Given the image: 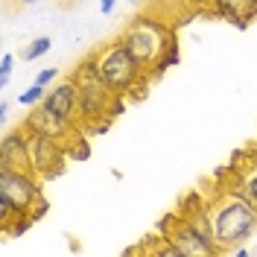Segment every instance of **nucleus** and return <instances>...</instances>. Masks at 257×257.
I'll list each match as a JSON object with an SVG mask.
<instances>
[{
  "mask_svg": "<svg viewBox=\"0 0 257 257\" xmlns=\"http://www.w3.org/2000/svg\"><path fill=\"white\" fill-rule=\"evenodd\" d=\"M64 149L59 141H53L47 135H35L30 132V173H35L38 178L56 176L64 167Z\"/></svg>",
  "mask_w": 257,
  "mask_h": 257,
  "instance_id": "nucleus-6",
  "label": "nucleus"
},
{
  "mask_svg": "<svg viewBox=\"0 0 257 257\" xmlns=\"http://www.w3.org/2000/svg\"><path fill=\"white\" fill-rule=\"evenodd\" d=\"M251 155H254V161H257V149H254V152H251Z\"/></svg>",
  "mask_w": 257,
  "mask_h": 257,
  "instance_id": "nucleus-21",
  "label": "nucleus"
},
{
  "mask_svg": "<svg viewBox=\"0 0 257 257\" xmlns=\"http://www.w3.org/2000/svg\"><path fill=\"white\" fill-rule=\"evenodd\" d=\"M187 3L190 6H199V9H210V6L216 9V0H187Z\"/></svg>",
  "mask_w": 257,
  "mask_h": 257,
  "instance_id": "nucleus-17",
  "label": "nucleus"
},
{
  "mask_svg": "<svg viewBox=\"0 0 257 257\" xmlns=\"http://www.w3.org/2000/svg\"><path fill=\"white\" fill-rule=\"evenodd\" d=\"M208 216L213 225V237H216L219 251L237 248V242H245L257 228V208L248 202V196L240 187L222 193L208 208Z\"/></svg>",
  "mask_w": 257,
  "mask_h": 257,
  "instance_id": "nucleus-1",
  "label": "nucleus"
},
{
  "mask_svg": "<svg viewBox=\"0 0 257 257\" xmlns=\"http://www.w3.org/2000/svg\"><path fill=\"white\" fill-rule=\"evenodd\" d=\"M76 126H79V123H70V120L59 117L56 111H50L44 102H41V105H35V108H32V114L27 117V123H24V128H27V132L47 135V138H53V141H59L64 149L70 146V144H67V138L76 132Z\"/></svg>",
  "mask_w": 257,
  "mask_h": 257,
  "instance_id": "nucleus-7",
  "label": "nucleus"
},
{
  "mask_svg": "<svg viewBox=\"0 0 257 257\" xmlns=\"http://www.w3.org/2000/svg\"><path fill=\"white\" fill-rule=\"evenodd\" d=\"M0 199H6L21 216H38V210H47V199L35 181V173L0 164Z\"/></svg>",
  "mask_w": 257,
  "mask_h": 257,
  "instance_id": "nucleus-4",
  "label": "nucleus"
},
{
  "mask_svg": "<svg viewBox=\"0 0 257 257\" xmlns=\"http://www.w3.org/2000/svg\"><path fill=\"white\" fill-rule=\"evenodd\" d=\"M21 3H27V6H32V3H38V0H21Z\"/></svg>",
  "mask_w": 257,
  "mask_h": 257,
  "instance_id": "nucleus-20",
  "label": "nucleus"
},
{
  "mask_svg": "<svg viewBox=\"0 0 257 257\" xmlns=\"http://www.w3.org/2000/svg\"><path fill=\"white\" fill-rule=\"evenodd\" d=\"M50 47H53V41H50L47 35H41V38H35V41L27 44V50L21 53V59H24V62H35V59H41L44 53H50Z\"/></svg>",
  "mask_w": 257,
  "mask_h": 257,
  "instance_id": "nucleus-13",
  "label": "nucleus"
},
{
  "mask_svg": "<svg viewBox=\"0 0 257 257\" xmlns=\"http://www.w3.org/2000/svg\"><path fill=\"white\" fill-rule=\"evenodd\" d=\"M128 3H138V0H128Z\"/></svg>",
  "mask_w": 257,
  "mask_h": 257,
  "instance_id": "nucleus-22",
  "label": "nucleus"
},
{
  "mask_svg": "<svg viewBox=\"0 0 257 257\" xmlns=\"http://www.w3.org/2000/svg\"><path fill=\"white\" fill-rule=\"evenodd\" d=\"M47 96V91H44V85H38V82H32L30 88L24 91V94L18 96V105H38L41 99Z\"/></svg>",
  "mask_w": 257,
  "mask_h": 257,
  "instance_id": "nucleus-14",
  "label": "nucleus"
},
{
  "mask_svg": "<svg viewBox=\"0 0 257 257\" xmlns=\"http://www.w3.org/2000/svg\"><path fill=\"white\" fill-rule=\"evenodd\" d=\"M114 3H117V0H99V12H102V15H111Z\"/></svg>",
  "mask_w": 257,
  "mask_h": 257,
  "instance_id": "nucleus-18",
  "label": "nucleus"
},
{
  "mask_svg": "<svg viewBox=\"0 0 257 257\" xmlns=\"http://www.w3.org/2000/svg\"><path fill=\"white\" fill-rule=\"evenodd\" d=\"M91 59H94L102 82H105L117 96H126L128 91L138 85L141 73L146 70L144 64L128 53V47L123 44V41H114V44H108V47H102L96 56H91Z\"/></svg>",
  "mask_w": 257,
  "mask_h": 257,
  "instance_id": "nucleus-3",
  "label": "nucleus"
},
{
  "mask_svg": "<svg viewBox=\"0 0 257 257\" xmlns=\"http://www.w3.org/2000/svg\"><path fill=\"white\" fill-rule=\"evenodd\" d=\"M120 41L126 44L128 53L144 67H158V70H161V64H164L161 62L164 50L176 47V44L167 47V32L161 30V24H149V21H135Z\"/></svg>",
  "mask_w": 257,
  "mask_h": 257,
  "instance_id": "nucleus-5",
  "label": "nucleus"
},
{
  "mask_svg": "<svg viewBox=\"0 0 257 257\" xmlns=\"http://www.w3.org/2000/svg\"><path fill=\"white\" fill-rule=\"evenodd\" d=\"M0 164L18 167V170H30V132L18 128L9 132L0 144Z\"/></svg>",
  "mask_w": 257,
  "mask_h": 257,
  "instance_id": "nucleus-10",
  "label": "nucleus"
},
{
  "mask_svg": "<svg viewBox=\"0 0 257 257\" xmlns=\"http://www.w3.org/2000/svg\"><path fill=\"white\" fill-rule=\"evenodd\" d=\"M73 82L79 88V123H94V120H108L114 114V94L102 82L94 59H85L73 73Z\"/></svg>",
  "mask_w": 257,
  "mask_h": 257,
  "instance_id": "nucleus-2",
  "label": "nucleus"
},
{
  "mask_svg": "<svg viewBox=\"0 0 257 257\" xmlns=\"http://www.w3.org/2000/svg\"><path fill=\"white\" fill-rule=\"evenodd\" d=\"M170 240H173V245H176L184 257L222 254V251H219V245H216V242H210V240H205V237H202V234L187 222V219H181V222L176 225V231L170 234Z\"/></svg>",
  "mask_w": 257,
  "mask_h": 257,
  "instance_id": "nucleus-9",
  "label": "nucleus"
},
{
  "mask_svg": "<svg viewBox=\"0 0 257 257\" xmlns=\"http://www.w3.org/2000/svg\"><path fill=\"white\" fill-rule=\"evenodd\" d=\"M44 105L50 111H56L59 117H64V120L79 123V88H76V82L67 79V82L53 85L47 91V96H44Z\"/></svg>",
  "mask_w": 257,
  "mask_h": 257,
  "instance_id": "nucleus-8",
  "label": "nucleus"
},
{
  "mask_svg": "<svg viewBox=\"0 0 257 257\" xmlns=\"http://www.w3.org/2000/svg\"><path fill=\"white\" fill-rule=\"evenodd\" d=\"M216 12L237 30H245L248 21L257 18V0H216Z\"/></svg>",
  "mask_w": 257,
  "mask_h": 257,
  "instance_id": "nucleus-11",
  "label": "nucleus"
},
{
  "mask_svg": "<svg viewBox=\"0 0 257 257\" xmlns=\"http://www.w3.org/2000/svg\"><path fill=\"white\" fill-rule=\"evenodd\" d=\"M234 170H237V187L248 196V202L257 208V161H254V155H251V164L234 167Z\"/></svg>",
  "mask_w": 257,
  "mask_h": 257,
  "instance_id": "nucleus-12",
  "label": "nucleus"
},
{
  "mask_svg": "<svg viewBox=\"0 0 257 257\" xmlns=\"http://www.w3.org/2000/svg\"><path fill=\"white\" fill-rule=\"evenodd\" d=\"M12 67H15V56H12V53H3V56H0V88H6Z\"/></svg>",
  "mask_w": 257,
  "mask_h": 257,
  "instance_id": "nucleus-15",
  "label": "nucleus"
},
{
  "mask_svg": "<svg viewBox=\"0 0 257 257\" xmlns=\"http://www.w3.org/2000/svg\"><path fill=\"white\" fill-rule=\"evenodd\" d=\"M9 117V102H0V120H6Z\"/></svg>",
  "mask_w": 257,
  "mask_h": 257,
  "instance_id": "nucleus-19",
  "label": "nucleus"
},
{
  "mask_svg": "<svg viewBox=\"0 0 257 257\" xmlns=\"http://www.w3.org/2000/svg\"><path fill=\"white\" fill-rule=\"evenodd\" d=\"M56 76H59V67H44V70H41V73H38V76H35V82H38V85H44V88H47L50 82L56 79Z\"/></svg>",
  "mask_w": 257,
  "mask_h": 257,
  "instance_id": "nucleus-16",
  "label": "nucleus"
}]
</instances>
